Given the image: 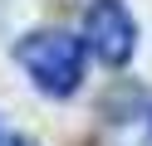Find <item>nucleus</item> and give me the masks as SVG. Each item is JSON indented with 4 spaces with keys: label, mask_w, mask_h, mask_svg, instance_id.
<instances>
[{
    "label": "nucleus",
    "mask_w": 152,
    "mask_h": 146,
    "mask_svg": "<svg viewBox=\"0 0 152 146\" xmlns=\"http://www.w3.org/2000/svg\"><path fill=\"white\" fill-rule=\"evenodd\" d=\"M83 58H88V44H83V34H69V29H30L15 44V63L30 73V83L44 97H74L79 93Z\"/></svg>",
    "instance_id": "1"
},
{
    "label": "nucleus",
    "mask_w": 152,
    "mask_h": 146,
    "mask_svg": "<svg viewBox=\"0 0 152 146\" xmlns=\"http://www.w3.org/2000/svg\"><path fill=\"white\" fill-rule=\"evenodd\" d=\"M83 44L103 68H123L137 54V19L123 0H93L83 10Z\"/></svg>",
    "instance_id": "2"
}]
</instances>
